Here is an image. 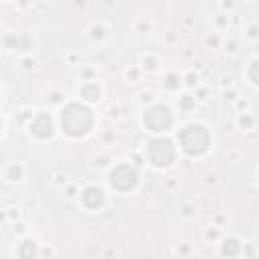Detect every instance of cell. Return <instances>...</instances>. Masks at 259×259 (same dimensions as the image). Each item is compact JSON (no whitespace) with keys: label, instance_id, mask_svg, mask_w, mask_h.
I'll use <instances>...</instances> for the list:
<instances>
[{"label":"cell","instance_id":"4fadbf2b","mask_svg":"<svg viewBox=\"0 0 259 259\" xmlns=\"http://www.w3.org/2000/svg\"><path fill=\"white\" fill-rule=\"evenodd\" d=\"M255 69H257V63H253V67H251V79H253V81H257V75H255Z\"/></svg>","mask_w":259,"mask_h":259},{"label":"cell","instance_id":"6da1fadb","mask_svg":"<svg viewBox=\"0 0 259 259\" xmlns=\"http://www.w3.org/2000/svg\"><path fill=\"white\" fill-rule=\"evenodd\" d=\"M61 124H63V130L69 136H83L94 126V116L85 105L71 103L61 114Z\"/></svg>","mask_w":259,"mask_h":259},{"label":"cell","instance_id":"8992f818","mask_svg":"<svg viewBox=\"0 0 259 259\" xmlns=\"http://www.w3.org/2000/svg\"><path fill=\"white\" fill-rule=\"evenodd\" d=\"M33 134L37 138H51L53 136V124H51V116L49 114H39L35 119H33V126H30Z\"/></svg>","mask_w":259,"mask_h":259},{"label":"cell","instance_id":"9c48e42d","mask_svg":"<svg viewBox=\"0 0 259 259\" xmlns=\"http://www.w3.org/2000/svg\"><path fill=\"white\" fill-rule=\"evenodd\" d=\"M81 95H83L87 101H97L99 89H97V85H85V87L81 89Z\"/></svg>","mask_w":259,"mask_h":259},{"label":"cell","instance_id":"8fae6325","mask_svg":"<svg viewBox=\"0 0 259 259\" xmlns=\"http://www.w3.org/2000/svg\"><path fill=\"white\" fill-rule=\"evenodd\" d=\"M166 87H170V89L178 87V77H176V75H168V77H166Z\"/></svg>","mask_w":259,"mask_h":259},{"label":"cell","instance_id":"30bf717a","mask_svg":"<svg viewBox=\"0 0 259 259\" xmlns=\"http://www.w3.org/2000/svg\"><path fill=\"white\" fill-rule=\"evenodd\" d=\"M239 249H241V245H239V243H237L235 239L225 241V245H223V253H225V255H229V257L237 255V253H239Z\"/></svg>","mask_w":259,"mask_h":259},{"label":"cell","instance_id":"7c38bea8","mask_svg":"<svg viewBox=\"0 0 259 259\" xmlns=\"http://www.w3.org/2000/svg\"><path fill=\"white\" fill-rule=\"evenodd\" d=\"M10 176H12V178H14V176H17V178L21 176V168H19V166H12V168H10Z\"/></svg>","mask_w":259,"mask_h":259},{"label":"cell","instance_id":"7a4b0ae2","mask_svg":"<svg viewBox=\"0 0 259 259\" xmlns=\"http://www.w3.org/2000/svg\"><path fill=\"white\" fill-rule=\"evenodd\" d=\"M182 150L190 156H199L209 148V132L203 126H188L180 134Z\"/></svg>","mask_w":259,"mask_h":259},{"label":"cell","instance_id":"5b68a950","mask_svg":"<svg viewBox=\"0 0 259 259\" xmlns=\"http://www.w3.org/2000/svg\"><path fill=\"white\" fill-rule=\"evenodd\" d=\"M110 180H112V187H116L118 190H130L136 185V180H138V174L128 164H119L112 170Z\"/></svg>","mask_w":259,"mask_h":259},{"label":"cell","instance_id":"277c9868","mask_svg":"<svg viewBox=\"0 0 259 259\" xmlns=\"http://www.w3.org/2000/svg\"><path fill=\"white\" fill-rule=\"evenodd\" d=\"M144 124L152 130V132H162V130H168L172 124V116L170 110L166 105H154L150 108L144 116Z\"/></svg>","mask_w":259,"mask_h":259},{"label":"cell","instance_id":"52a82bcc","mask_svg":"<svg viewBox=\"0 0 259 259\" xmlns=\"http://www.w3.org/2000/svg\"><path fill=\"white\" fill-rule=\"evenodd\" d=\"M83 203H85V207H89V209L101 207V205H103V192H101L97 187L85 188V192H83Z\"/></svg>","mask_w":259,"mask_h":259},{"label":"cell","instance_id":"3957f363","mask_svg":"<svg viewBox=\"0 0 259 259\" xmlns=\"http://www.w3.org/2000/svg\"><path fill=\"white\" fill-rule=\"evenodd\" d=\"M148 156L154 166H168L174 160V146L166 138L152 140L148 146Z\"/></svg>","mask_w":259,"mask_h":259},{"label":"cell","instance_id":"ba28073f","mask_svg":"<svg viewBox=\"0 0 259 259\" xmlns=\"http://www.w3.org/2000/svg\"><path fill=\"white\" fill-rule=\"evenodd\" d=\"M35 253H37V247L33 241H23L21 247H19V255L21 259H35Z\"/></svg>","mask_w":259,"mask_h":259},{"label":"cell","instance_id":"5bb4252c","mask_svg":"<svg viewBox=\"0 0 259 259\" xmlns=\"http://www.w3.org/2000/svg\"><path fill=\"white\" fill-rule=\"evenodd\" d=\"M182 105H185V108H190V99H182Z\"/></svg>","mask_w":259,"mask_h":259}]
</instances>
